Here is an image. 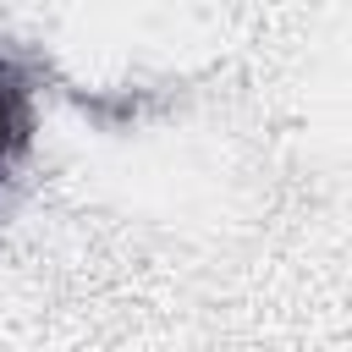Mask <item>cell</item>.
Returning <instances> with one entry per match:
<instances>
[{
    "mask_svg": "<svg viewBox=\"0 0 352 352\" xmlns=\"http://www.w3.org/2000/svg\"><path fill=\"white\" fill-rule=\"evenodd\" d=\"M28 138H33V88H28V77L0 55V176L22 160Z\"/></svg>",
    "mask_w": 352,
    "mask_h": 352,
    "instance_id": "6da1fadb",
    "label": "cell"
}]
</instances>
